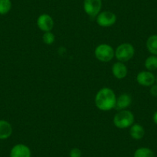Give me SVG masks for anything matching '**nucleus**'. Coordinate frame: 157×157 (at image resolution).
I'll return each instance as SVG.
<instances>
[{"label":"nucleus","instance_id":"0eeeda50","mask_svg":"<svg viewBox=\"0 0 157 157\" xmlns=\"http://www.w3.org/2000/svg\"><path fill=\"white\" fill-rule=\"evenodd\" d=\"M37 25L41 31L51 32L54 27V20L49 15L42 14L38 17Z\"/></svg>","mask_w":157,"mask_h":157},{"label":"nucleus","instance_id":"1a4fd4ad","mask_svg":"<svg viewBox=\"0 0 157 157\" xmlns=\"http://www.w3.org/2000/svg\"><path fill=\"white\" fill-rule=\"evenodd\" d=\"M10 157H31L32 152L28 146L19 143L13 146L10 150Z\"/></svg>","mask_w":157,"mask_h":157},{"label":"nucleus","instance_id":"f8f14e48","mask_svg":"<svg viewBox=\"0 0 157 157\" xmlns=\"http://www.w3.org/2000/svg\"><path fill=\"white\" fill-rule=\"evenodd\" d=\"M13 133L12 125L6 120H0V140H3L10 138Z\"/></svg>","mask_w":157,"mask_h":157},{"label":"nucleus","instance_id":"5701e85b","mask_svg":"<svg viewBox=\"0 0 157 157\" xmlns=\"http://www.w3.org/2000/svg\"></svg>","mask_w":157,"mask_h":157},{"label":"nucleus","instance_id":"9b49d317","mask_svg":"<svg viewBox=\"0 0 157 157\" xmlns=\"http://www.w3.org/2000/svg\"><path fill=\"white\" fill-rule=\"evenodd\" d=\"M132 103V97L128 93L121 94L118 98H116V102L115 109L118 111H121L127 109Z\"/></svg>","mask_w":157,"mask_h":157},{"label":"nucleus","instance_id":"f257e3e1","mask_svg":"<svg viewBox=\"0 0 157 157\" xmlns=\"http://www.w3.org/2000/svg\"><path fill=\"white\" fill-rule=\"evenodd\" d=\"M116 96L112 89L102 88L98 91L95 97L96 106L101 111H109L116 106Z\"/></svg>","mask_w":157,"mask_h":157},{"label":"nucleus","instance_id":"f03ea898","mask_svg":"<svg viewBox=\"0 0 157 157\" xmlns=\"http://www.w3.org/2000/svg\"><path fill=\"white\" fill-rule=\"evenodd\" d=\"M135 117L132 112L129 110H121L119 111L113 118V123L115 126L119 129H126L131 127L134 124Z\"/></svg>","mask_w":157,"mask_h":157},{"label":"nucleus","instance_id":"ddd939ff","mask_svg":"<svg viewBox=\"0 0 157 157\" xmlns=\"http://www.w3.org/2000/svg\"><path fill=\"white\" fill-rule=\"evenodd\" d=\"M129 134H130L131 137L133 140H140L143 138L145 135V129L143 126L140 124H133L131 126L130 130H129Z\"/></svg>","mask_w":157,"mask_h":157},{"label":"nucleus","instance_id":"4468645a","mask_svg":"<svg viewBox=\"0 0 157 157\" xmlns=\"http://www.w3.org/2000/svg\"><path fill=\"white\" fill-rule=\"evenodd\" d=\"M146 48L152 55L157 56V35H152L146 40Z\"/></svg>","mask_w":157,"mask_h":157},{"label":"nucleus","instance_id":"412c9836","mask_svg":"<svg viewBox=\"0 0 157 157\" xmlns=\"http://www.w3.org/2000/svg\"><path fill=\"white\" fill-rule=\"evenodd\" d=\"M152 120H153L154 123L157 125V111L153 114V116H152Z\"/></svg>","mask_w":157,"mask_h":157},{"label":"nucleus","instance_id":"7ed1b4c3","mask_svg":"<svg viewBox=\"0 0 157 157\" xmlns=\"http://www.w3.org/2000/svg\"><path fill=\"white\" fill-rule=\"evenodd\" d=\"M135 54V49L130 43H122L116 48L115 56L119 62L126 63L129 61Z\"/></svg>","mask_w":157,"mask_h":157},{"label":"nucleus","instance_id":"dca6fc26","mask_svg":"<svg viewBox=\"0 0 157 157\" xmlns=\"http://www.w3.org/2000/svg\"><path fill=\"white\" fill-rule=\"evenodd\" d=\"M145 67L148 71H155L157 69V56L152 55L145 60Z\"/></svg>","mask_w":157,"mask_h":157},{"label":"nucleus","instance_id":"9d476101","mask_svg":"<svg viewBox=\"0 0 157 157\" xmlns=\"http://www.w3.org/2000/svg\"><path fill=\"white\" fill-rule=\"evenodd\" d=\"M112 72L113 75L118 79H123L126 78L128 74V69L124 63L117 62L114 63L112 67Z\"/></svg>","mask_w":157,"mask_h":157},{"label":"nucleus","instance_id":"4be33fe9","mask_svg":"<svg viewBox=\"0 0 157 157\" xmlns=\"http://www.w3.org/2000/svg\"><path fill=\"white\" fill-rule=\"evenodd\" d=\"M155 82H156V84H157V76L155 77Z\"/></svg>","mask_w":157,"mask_h":157},{"label":"nucleus","instance_id":"aec40b11","mask_svg":"<svg viewBox=\"0 0 157 157\" xmlns=\"http://www.w3.org/2000/svg\"><path fill=\"white\" fill-rule=\"evenodd\" d=\"M150 94L154 97H157V84H153L150 86Z\"/></svg>","mask_w":157,"mask_h":157},{"label":"nucleus","instance_id":"6ab92c4d","mask_svg":"<svg viewBox=\"0 0 157 157\" xmlns=\"http://www.w3.org/2000/svg\"><path fill=\"white\" fill-rule=\"evenodd\" d=\"M69 157H82V152L78 148H73L69 152Z\"/></svg>","mask_w":157,"mask_h":157},{"label":"nucleus","instance_id":"2eb2a0df","mask_svg":"<svg viewBox=\"0 0 157 157\" xmlns=\"http://www.w3.org/2000/svg\"><path fill=\"white\" fill-rule=\"evenodd\" d=\"M133 157H155L153 151L148 147H140L134 152Z\"/></svg>","mask_w":157,"mask_h":157},{"label":"nucleus","instance_id":"423d86ee","mask_svg":"<svg viewBox=\"0 0 157 157\" xmlns=\"http://www.w3.org/2000/svg\"><path fill=\"white\" fill-rule=\"evenodd\" d=\"M96 22L101 27H110L117 20L116 15L111 11L100 12L96 16Z\"/></svg>","mask_w":157,"mask_h":157},{"label":"nucleus","instance_id":"39448f33","mask_svg":"<svg viewBox=\"0 0 157 157\" xmlns=\"http://www.w3.org/2000/svg\"><path fill=\"white\" fill-rule=\"evenodd\" d=\"M102 5V0H84V11L90 18H96L100 13Z\"/></svg>","mask_w":157,"mask_h":157},{"label":"nucleus","instance_id":"f3484780","mask_svg":"<svg viewBox=\"0 0 157 157\" xmlns=\"http://www.w3.org/2000/svg\"><path fill=\"white\" fill-rule=\"evenodd\" d=\"M12 9L11 0H0V15H6Z\"/></svg>","mask_w":157,"mask_h":157},{"label":"nucleus","instance_id":"a211bd4d","mask_svg":"<svg viewBox=\"0 0 157 157\" xmlns=\"http://www.w3.org/2000/svg\"><path fill=\"white\" fill-rule=\"evenodd\" d=\"M43 40L45 44L52 45L55 42V36L52 32H46L43 34Z\"/></svg>","mask_w":157,"mask_h":157},{"label":"nucleus","instance_id":"20e7f679","mask_svg":"<svg viewBox=\"0 0 157 157\" xmlns=\"http://www.w3.org/2000/svg\"><path fill=\"white\" fill-rule=\"evenodd\" d=\"M95 56L102 63L110 62L115 56V50L108 44H100L95 49Z\"/></svg>","mask_w":157,"mask_h":157},{"label":"nucleus","instance_id":"6e6552de","mask_svg":"<svg viewBox=\"0 0 157 157\" xmlns=\"http://www.w3.org/2000/svg\"><path fill=\"white\" fill-rule=\"evenodd\" d=\"M136 81L140 86L149 87L155 82V76L150 71H142L137 75Z\"/></svg>","mask_w":157,"mask_h":157}]
</instances>
